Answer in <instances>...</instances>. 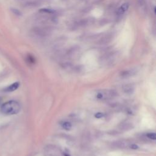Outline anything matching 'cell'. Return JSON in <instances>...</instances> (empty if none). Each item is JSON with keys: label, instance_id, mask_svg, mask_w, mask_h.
I'll return each instance as SVG.
<instances>
[{"label": "cell", "instance_id": "cell-9", "mask_svg": "<svg viewBox=\"0 0 156 156\" xmlns=\"http://www.w3.org/2000/svg\"><path fill=\"white\" fill-rule=\"evenodd\" d=\"M134 87L132 84H127L123 87V91L127 95H131L134 92Z\"/></svg>", "mask_w": 156, "mask_h": 156}, {"label": "cell", "instance_id": "cell-1", "mask_svg": "<svg viewBox=\"0 0 156 156\" xmlns=\"http://www.w3.org/2000/svg\"><path fill=\"white\" fill-rule=\"evenodd\" d=\"M21 106L16 101L11 100L2 104L0 107V112L5 115H15L20 112Z\"/></svg>", "mask_w": 156, "mask_h": 156}, {"label": "cell", "instance_id": "cell-12", "mask_svg": "<svg viewBox=\"0 0 156 156\" xmlns=\"http://www.w3.org/2000/svg\"><path fill=\"white\" fill-rule=\"evenodd\" d=\"M132 127L131 124L126 123V124H123L121 125V130H123V131H127V130H130Z\"/></svg>", "mask_w": 156, "mask_h": 156}, {"label": "cell", "instance_id": "cell-10", "mask_svg": "<svg viewBox=\"0 0 156 156\" xmlns=\"http://www.w3.org/2000/svg\"><path fill=\"white\" fill-rule=\"evenodd\" d=\"M137 1L138 5L140 8V9L143 12H145L146 11V3L144 0H136Z\"/></svg>", "mask_w": 156, "mask_h": 156}, {"label": "cell", "instance_id": "cell-16", "mask_svg": "<svg viewBox=\"0 0 156 156\" xmlns=\"http://www.w3.org/2000/svg\"><path fill=\"white\" fill-rule=\"evenodd\" d=\"M2 101V98L0 97V104H1ZM0 107H1V105H0Z\"/></svg>", "mask_w": 156, "mask_h": 156}, {"label": "cell", "instance_id": "cell-15", "mask_svg": "<svg viewBox=\"0 0 156 156\" xmlns=\"http://www.w3.org/2000/svg\"><path fill=\"white\" fill-rule=\"evenodd\" d=\"M130 148L133 149H137L138 148V146L135 144H131L130 146Z\"/></svg>", "mask_w": 156, "mask_h": 156}, {"label": "cell", "instance_id": "cell-8", "mask_svg": "<svg viewBox=\"0 0 156 156\" xmlns=\"http://www.w3.org/2000/svg\"><path fill=\"white\" fill-rule=\"evenodd\" d=\"M129 6V5L128 3H124L121 6H120L117 12L118 15H121L124 14L128 10Z\"/></svg>", "mask_w": 156, "mask_h": 156}, {"label": "cell", "instance_id": "cell-11", "mask_svg": "<svg viewBox=\"0 0 156 156\" xmlns=\"http://www.w3.org/2000/svg\"><path fill=\"white\" fill-rule=\"evenodd\" d=\"M61 125H62V127L66 131L70 130L71 129V127H72L71 124L68 121H63V122H62Z\"/></svg>", "mask_w": 156, "mask_h": 156}, {"label": "cell", "instance_id": "cell-7", "mask_svg": "<svg viewBox=\"0 0 156 156\" xmlns=\"http://www.w3.org/2000/svg\"><path fill=\"white\" fill-rule=\"evenodd\" d=\"M114 144L117 147V148H125L127 147H130L131 144L127 141H125V140H122V141H116L115 143H114Z\"/></svg>", "mask_w": 156, "mask_h": 156}, {"label": "cell", "instance_id": "cell-3", "mask_svg": "<svg viewBox=\"0 0 156 156\" xmlns=\"http://www.w3.org/2000/svg\"><path fill=\"white\" fill-rule=\"evenodd\" d=\"M46 156H65L64 152L55 145H48L44 149Z\"/></svg>", "mask_w": 156, "mask_h": 156}, {"label": "cell", "instance_id": "cell-6", "mask_svg": "<svg viewBox=\"0 0 156 156\" xmlns=\"http://www.w3.org/2000/svg\"><path fill=\"white\" fill-rule=\"evenodd\" d=\"M19 86H20V83L19 82H16V83L10 85L9 86L7 87L6 89H5L3 90V91L5 92H14V91L16 90L17 89H18Z\"/></svg>", "mask_w": 156, "mask_h": 156}, {"label": "cell", "instance_id": "cell-4", "mask_svg": "<svg viewBox=\"0 0 156 156\" xmlns=\"http://www.w3.org/2000/svg\"><path fill=\"white\" fill-rule=\"evenodd\" d=\"M34 33L38 37H44L48 36L51 33V31L49 28H37L34 29Z\"/></svg>", "mask_w": 156, "mask_h": 156}, {"label": "cell", "instance_id": "cell-13", "mask_svg": "<svg viewBox=\"0 0 156 156\" xmlns=\"http://www.w3.org/2000/svg\"><path fill=\"white\" fill-rule=\"evenodd\" d=\"M147 137L148 138L152 140H155L156 139V135H155V133L154 132H151V133L147 134Z\"/></svg>", "mask_w": 156, "mask_h": 156}, {"label": "cell", "instance_id": "cell-5", "mask_svg": "<svg viewBox=\"0 0 156 156\" xmlns=\"http://www.w3.org/2000/svg\"><path fill=\"white\" fill-rule=\"evenodd\" d=\"M137 73V70L135 69H131V70H127L123 71L121 73V77L122 78H128L131 76H133L135 74Z\"/></svg>", "mask_w": 156, "mask_h": 156}, {"label": "cell", "instance_id": "cell-14", "mask_svg": "<svg viewBox=\"0 0 156 156\" xmlns=\"http://www.w3.org/2000/svg\"><path fill=\"white\" fill-rule=\"evenodd\" d=\"M11 11L15 14V15H18V16H20V15H22V13H21V12L19 11V10H18V9H15V8H12L11 9Z\"/></svg>", "mask_w": 156, "mask_h": 156}, {"label": "cell", "instance_id": "cell-2", "mask_svg": "<svg viewBox=\"0 0 156 156\" xmlns=\"http://www.w3.org/2000/svg\"><path fill=\"white\" fill-rule=\"evenodd\" d=\"M118 95V93L114 90L104 89L98 90L95 93V97L97 100L102 101H107L114 99Z\"/></svg>", "mask_w": 156, "mask_h": 156}]
</instances>
